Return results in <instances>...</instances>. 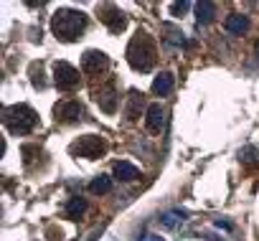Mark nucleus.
Instances as JSON below:
<instances>
[{
	"label": "nucleus",
	"instance_id": "f257e3e1",
	"mask_svg": "<svg viewBox=\"0 0 259 241\" xmlns=\"http://www.w3.org/2000/svg\"><path fill=\"white\" fill-rule=\"evenodd\" d=\"M155 59H158V49H155V41L150 33L145 31H138L133 36L127 46V61L135 71H150L155 66Z\"/></svg>",
	"mask_w": 259,
	"mask_h": 241
},
{
	"label": "nucleus",
	"instance_id": "f03ea898",
	"mask_svg": "<svg viewBox=\"0 0 259 241\" xmlns=\"http://www.w3.org/2000/svg\"><path fill=\"white\" fill-rule=\"evenodd\" d=\"M87 28V16L81 11H71V8H64V11H56L54 18H51V31L59 41H76Z\"/></svg>",
	"mask_w": 259,
	"mask_h": 241
},
{
	"label": "nucleus",
	"instance_id": "7ed1b4c3",
	"mask_svg": "<svg viewBox=\"0 0 259 241\" xmlns=\"http://www.w3.org/2000/svg\"><path fill=\"white\" fill-rule=\"evenodd\" d=\"M3 122L13 135H28L38 125V114L28 104H13L3 109Z\"/></svg>",
	"mask_w": 259,
	"mask_h": 241
},
{
	"label": "nucleus",
	"instance_id": "20e7f679",
	"mask_svg": "<svg viewBox=\"0 0 259 241\" xmlns=\"http://www.w3.org/2000/svg\"><path fill=\"white\" fill-rule=\"evenodd\" d=\"M69 150H71V155L94 160V158H102V155L107 153V140L99 137V135H84V137H79L76 142H71Z\"/></svg>",
	"mask_w": 259,
	"mask_h": 241
},
{
	"label": "nucleus",
	"instance_id": "39448f33",
	"mask_svg": "<svg viewBox=\"0 0 259 241\" xmlns=\"http://www.w3.org/2000/svg\"><path fill=\"white\" fill-rule=\"evenodd\" d=\"M54 84L61 91H74L79 86V71L66 61H56L54 64Z\"/></svg>",
	"mask_w": 259,
	"mask_h": 241
},
{
	"label": "nucleus",
	"instance_id": "423d86ee",
	"mask_svg": "<svg viewBox=\"0 0 259 241\" xmlns=\"http://www.w3.org/2000/svg\"><path fill=\"white\" fill-rule=\"evenodd\" d=\"M97 13H99V21L112 31V33H119V31H124V26H127V18H124V13L117 8V6H112V3H107V6H99L97 8Z\"/></svg>",
	"mask_w": 259,
	"mask_h": 241
},
{
	"label": "nucleus",
	"instance_id": "0eeeda50",
	"mask_svg": "<svg viewBox=\"0 0 259 241\" xmlns=\"http://www.w3.org/2000/svg\"><path fill=\"white\" fill-rule=\"evenodd\" d=\"M54 114H56L59 122H64V125L79 122V119H81V104L79 102H71V99H64V102H59L54 107Z\"/></svg>",
	"mask_w": 259,
	"mask_h": 241
},
{
	"label": "nucleus",
	"instance_id": "6e6552de",
	"mask_svg": "<svg viewBox=\"0 0 259 241\" xmlns=\"http://www.w3.org/2000/svg\"><path fill=\"white\" fill-rule=\"evenodd\" d=\"M109 66V59H107V54H102V51H87L84 56H81V69L87 71V74H99V71H104Z\"/></svg>",
	"mask_w": 259,
	"mask_h": 241
},
{
	"label": "nucleus",
	"instance_id": "1a4fd4ad",
	"mask_svg": "<svg viewBox=\"0 0 259 241\" xmlns=\"http://www.w3.org/2000/svg\"><path fill=\"white\" fill-rule=\"evenodd\" d=\"M117 102H119V97H117V91H114V86H112V84H107L104 89H99V91H97V104H99V109H102V112L114 114V112H117Z\"/></svg>",
	"mask_w": 259,
	"mask_h": 241
},
{
	"label": "nucleus",
	"instance_id": "9d476101",
	"mask_svg": "<svg viewBox=\"0 0 259 241\" xmlns=\"http://www.w3.org/2000/svg\"><path fill=\"white\" fill-rule=\"evenodd\" d=\"M145 125L150 132H160L165 125V109L160 104H150L148 107V117H145Z\"/></svg>",
	"mask_w": 259,
	"mask_h": 241
},
{
	"label": "nucleus",
	"instance_id": "9b49d317",
	"mask_svg": "<svg viewBox=\"0 0 259 241\" xmlns=\"http://www.w3.org/2000/svg\"><path fill=\"white\" fill-rule=\"evenodd\" d=\"M226 31H229V33H236V36L246 33V31H249V18H246V16H239V13L229 16V18H226Z\"/></svg>",
	"mask_w": 259,
	"mask_h": 241
},
{
	"label": "nucleus",
	"instance_id": "f8f14e48",
	"mask_svg": "<svg viewBox=\"0 0 259 241\" xmlns=\"http://www.w3.org/2000/svg\"><path fill=\"white\" fill-rule=\"evenodd\" d=\"M173 84H176V79H173V74H160L155 81H153V91L158 94V97H165V94H170L173 91Z\"/></svg>",
	"mask_w": 259,
	"mask_h": 241
},
{
	"label": "nucleus",
	"instance_id": "ddd939ff",
	"mask_svg": "<svg viewBox=\"0 0 259 241\" xmlns=\"http://www.w3.org/2000/svg\"><path fill=\"white\" fill-rule=\"evenodd\" d=\"M213 16H216V3H208V0L196 3V18H198V23H211Z\"/></svg>",
	"mask_w": 259,
	"mask_h": 241
},
{
	"label": "nucleus",
	"instance_id": "4468645a",
	"mask_svg": "<svg viewBox=\"0 0 259 241\" xmlns=\"http://www.w3.org/2000/svg\"><path fill=\"white\" fill-rule=\"evenodd\" d=\"M84 211H87V201L84 198H69V203H66V216L71 218V221H76V218H81L84 216Z\"/></svg>",
	"mask_w": 259,
	"mask_h": 241
},
{
	"label": "nucleus",
	"instance_id": "2eb2a0df",
	"mask_svg": "<svg viewBox=\"0 0 259 241\" xmlns=\"http://www.w3.org/2000/svg\"><path fill=\"white\" fill-rule=\"evenodd\" d=\"M114 175H117L119 180H135V178H138V168L130 165V163H117V165H114Z\"/></svg>",
	"mask_w": 259,
	"mask_h": 241
},
{
	"label": "nucleus",
	"instance_id": "dca6fc26",
	"mask_svg": "<svg viewBox=\"0 0 259 241\" xmlns=\"http://www.w3.org/2000/svg\"><path fill=\"white\" fill-rule=\"evenodd\" d=\"M109 188H112V180H109L107 175L94 178V180H92V185H89V190H92L94 196H104V193H109Z\"/></svg>",
	"mask_w": 259,
	"mask_h": 241
},
{
	"label": "nucleus",
	"instance_id": "f3484780",
	"mask_svg": "<svg viewBox=\"0 0 259 241\" xmlns=\"http://www.w3.org/2000/svg\"><path fill=\"white\" fill-rule=\"evenodd\" d=\"M138 107H143V94L133 91V94H130V107H127V117H130V119H138V117H140V114H138Z\"/></svg>",
	"mask_w": 259,
	"mask_h": 241
},
{
	"label": "nucleus",
	"instance_id": "a211bd4d",
	"mask_svg": "<svg viewBox=\"0 0 259 241\" xmlns=\"http://www.w3.org/2000/svg\"><path fill=\"white\" fill-rule=\"evenodd\" d=\"M31 81L36 89H44L46 86V79H44V66L41 64H31Z\"/></svg>",
	"mask_w": 259,
	"mask_h": 241
},
{
	"label": "nucleus",
	"instance_id": "6ab92c4d",
	"mask_svg": "<svg viewBox=\"0 0 259 241\" xmlns=\"http://www.w3.org/2000/svg\"><path fill=\"white\" fill-rule=\"evenodd\" d=\"M36 155H41L38 145H23V160H26V165H31L36 160Z\"/></svg>",
	"mask_w": 259,
	"mask_h": 241
},
{
	"label": "nucleus",
	"instance_id": "aec40b11",
	"mask_svg": "<svg viewBox=\"0 0 259 241\" xmlns=\"http://www.w3.org/2000/svg\"><path fill=\"white\" fill-rule=\"evenodd\" d=\"M239 160L246 163V165H254V163H256V150H254V148H244V150L239 153Z\"/></svg>",
	"mask_w": 259,
	"mask_h": 241
},
{
	"label": "nucleus",
	"instance_id": "412c9836",
	"mask_svg": "<svg viewBox=\"0 0 259 241\" xmlns=\"http://www.w3.org/2000/svg\"><path fill=\"white\" fill-rule=\"evenodd\" d=\"M186 11H188V3H173V6H170V13H173V16H181V13H186Z\"/></svg>",
	"mask_w": 259,
	"mask_h": 241
},
{
	"label": "nucleus",
	"instance_id": "4be33fe9",
	"mask_svg": "<svg viewBox=\"0 0 259 241\" xmlns=\"http://www.w3.org/2000/svg\"><path fill=\"white\" fill-rule=\"evenodd\" d=\"M99 233H102V228H99V231H94V233H92V236H89L87 241H97V238H99Z\"/></svg>",
	"mask_w": 259,
	"mask_h": 241
}]
</instances>
